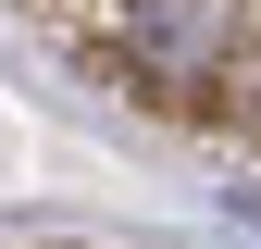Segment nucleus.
<instances>
[{"label": "nucleus", "mask_w": 261, "mask_h": 249, "mask_svg": "<svg viewBox=\"0 0 261 249\" xmlns=\"http://www.w3.org/2000/svg\"><path fill=\"white\" fill-rule=\"evenodd\" d=\"M249 50V0H124L112 62L149 87V100H199L212 75H237Z\"/></svg>", "instance_id": "f257e3e1"}]
</instances>
